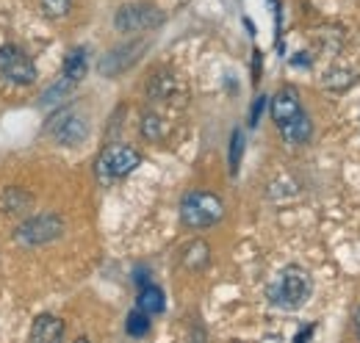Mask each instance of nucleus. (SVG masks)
Here are the masks:
<instances>
[{"mask_svg": "<svg viewBox=\"0 0 360 343\" xmlns=\"http://www.w3.org/2000/svg\"><path fill=\"white\" fill-rule=\"evenodd\" d=\"M314 294V277L302 266H285L269 285V302L277 310H300Z\"/></svg>", "mask_w": 360, "mask_h": 343, "instance_id": "1", "label": "nucleus"}, {"mask_svg": "<svg viewBox=\"0 0 360 343\" xmlns=\"http://www.w3.org/2000/svg\"><path fill=\"white\" fill-rule=\"evenodd\" d=\"M225 216V202L211 191H188L180 200V221L188 230L214 227Z\"/></svg>", "mask_w": 360, "mask_h": 343, "instance_id": "2", "label": "nucleus"}, {"mask_svg": "<svg viewBox=\"0 0 360 343\" xmlns=\"http://www.w3.org/2000/svg\"><path fill=\"white\" fill-rule=\"evenodd\" d=\"M139 164H141V153L136 147H131V144H108L94 161V174L103 186H111V183L128 177Z\"/></svg>", "mask_w": 360, "mask_h": 343, "instance_id": "3", "label": "nucleus"}, {"mask_svg": "<svg viewBox=\"0 0 360 343\" xmlns=\"http://www.w3.org/2000/svg\"><path fill=\"white\" fill-rule=\"evenodd\" d=\"M164 25V11L153 3H128L114 14V28L120 34H144Z\"/></svg>", "mask_w": 360, "mask_h": 343, "instance_id": "4", "label": "nucleus"}, {"mask_svg": "<svg viewBox=\"0 0 360 343\" xmlns=\"http://www.w3.org/2000/svg\"><path fill=\"white\" fill-rule=\"evenodd\" d=\"M47 136L53 141H58L61 147H78L89 136V122L84 114H78L72 108H61L47 119Z\"/></svg>", "mask_w": 360, "mask_h": 343, "instance_id": "5", "label": "nucleus"}, {"mask_svg": "<svg viewBox=\"0 0 360 343\" xmlns=\"http://www.w3.org/2000/svg\"><path fill=\"white\" fill-rule=\"evenodd\" d=\"M61 233H64V221H61V216L58 214H37V216H28V219L17 227L14 238H17L22 247H42V244L56 241Z\"/></svg>", "mask_w": 360, "mask_h": 343, "instance_id": "6", "label": "nucleus"}, {"mask_svg": "<svg viewBox=\"0 0 360 343\" xmlns=\"http://www.w3.org/2000/svg\"><path fill=\"white\" fill-rule=\"evenodd\" d=\"M0 78L14 86H31L37 81V67L20 44L0 47Z\"/></svg>", "mask_w": 360, "mask_h": 343, "instance_id": "7", "label": "nucleus"}, {"mask_svg": "<svg viewBox=\"0 0 360 343\" xmlns=\"http://www.w3.org/2000/svg\"><path fill=\"white\" fill-rule=\"evenodd\" d=\"M141 50H144V44L141 42H131V44H122V47H114V50L100 61V72H103V75H108V78H114V75L125 72L136 58H139V53H141Z\"/></svg>", "mask_w": 360, "mask_h": 343, "instance_id": "8", "label": "nucleus"}, {"mask_svg": "<svg viewBox=\"0 0 360 343\" xmlns=\"http://www.w3.org/2000/svg\"><path fill=\"white\" fill-rule=\"evenodd\" d=\"M271 119H274V125L280 128L283 122H288L291 117H297L300 111H302V103H300V94H297V89H291V86H283L274 97H271Z\"/></svg>", "mask_w": 360, "mask_h": 343, "instance_id": "9", "label": "nucleus"}, {"mask_svg": "<svg viewBox=\"0 0 360 343\" xmlns=\"http://www.w3.org/2000/svg\"><path fill=\"white\" fill-rule=\"evenodd\" d=\"M280 136L288 141V144H308L311 141V136H314V122H311V117L305 114V111H300L297 117H291L288 122H283L280 125Z\"/></svg>", "mask_w": 360, "mask_h": 343, "instance_id": "10", "label": "nucleus"}, {"mask_svg": "<svg viewBox=\"0 0 360 343\" xmlns=\"http://www.w3.org/2000/svg\"><path fill=\"white\" fill-rule=\"evenodd\" d=\"M64 338V321L56 316H39L31 327V341L37 343H53Z\"/></svg>", "mask_w": 360, "mask_h": 343, "instance_id": "11", "label": "nucleus"}, {"mask_svg": "<svg viewBox=\"0 0 360 343\" xmlns=\"http://www.w3.org/2000/svg\"><path fill=\"white\" fill-rule=\"evenodd\" d=\"M164 307H167V297H164V291L158 285H141L139 310H144L147 316H158V313H164Z\"/></svg>", "mask_w": 360, "mask_h": 343, "instance_id": "12", "label": "nucleus"}, {"mask_svg": "<svg viewBox=\"0 0 360 343\" xmlns=\"http://www.w3.org/2000/svg\"><path fill=\"white\" fill-rule=\"evenodd\" d=\"M86 67H89V61H86V50L84 47H75V50H70L67 53V58H64V78L67 81H72V84H78L84 75H86Z\"/></svg>", "mask_w": 360, "mask_h": 343, "instance_id": "13", "label": "nucleus"}, {"mask_svg": "<svg viewBox=\"0 0 360 343\" xmlns=\"http://www.w3.org/2000/svg\"><path fill=\"white\" fill-rule=\"evenodd\" d=\"M208 260H211V250H208L205 241H194V244H188V247L183 250V263H186V268H191V271L205 268Z\"/></svg>", "mask_w": 360, "mask_h": 343, "instance_id": "14", "label": "nucleus"}, {"mask_svg": "<svg viewBox=\"0 0 360 343\" xmlns=\"http://www.w3.org/2000/svg\"><path fill=\"white\" fill-rule=\"evenodd\" d=\"M28 205H31V197L25 191H20V188L3 191V208H6V214H22V211H28Z\"/></svg>", "mask_w": 360, "mask_h": 343, "instance_id": "15", "label": "nucleus"}, {"mask_svg": "<svg viewBox=\"0 0 360 343\" xmlns=\"http://www.w3.org/2000/svg\"><path fill=\"white\" fill-rule=\"evenodd\" d=\"M139 128H141V136H144L147 141H161V138H164V133H167L164 119H161V117H155V114H144Z\"/></svg>", "mask_w": 360, "mask_h": 343, "instance_id": "16", "label": "nucleus"}, {"mask_svg": "<svg viewBox=\"0 0 360 343\" xmlns=\"http://www.w3.org/2000/svg\"><path fill=\"white\" fill-rule=\"evenodd\" d=\"M125 332H128L131 338H144V335L150 332V316L136 307L134 313L128 316V321H125Z\"/></svg>", "mask_w": 360, "mask_h": 343, "instance_id": "17", "label": "nucleus"}, {"mask_svg": "<svg viewBox=\"0 0 360 343\" xmlns=\"http://www.w3.org/2000/svg\"><path fill=\"white\" fill-rule=\"evenodd\" d=\"M72 86H75L72 81H67V78L61 75V78H58V81H56L53 86H50V89H47L45 94H42V100H39V103H42L45 108H50V105H56V103H61V100H64V97L70 94V89H72Z\"/></svg>", "mask_w": 360, "mask_h": 343, "instance_id": "18", "label": "nucleus"}, {"mask_svg": "<svg viewBox=\"0 0 360 343\" xmlns=\"http://www.w3.org/2000/svg\"><path fill=\"white\" fill-rule=\"evenodd\" d=\"M241 155H244V133H241V130H233V136H230V155H227V161H230V174L238 172Z\"/></svg>", "mask_w": 360, "mask_h": 343, "instance_id": "19", "label": "nucleus"}, {"mask_svg": "<svg viewBox=\"0 0 360 343\" xmlns=\"http://www.w3.org/2000/svg\"><path fill=\"white\" fill-rule=\"evenodd\" d=\"M42 11L50 20H61L72 11V0H42Z\"/></svg>", "mask_w": 360, "mask_h": 343, "instance_id": "20", "label": "nucleus"}, {"mask_svg": "<svg viewBox=\"0 0 360 343\" xmlns=\"http://www.w3.org/2000/svg\"><path fill=\"white\" fill-rule=\"evenodd\" d=\"M266 100H269V97H264V94L255 97V103H252V108H250V125H252V128L261 122V114H264V108H266Z\"/></svg>", "mask_w": 360, "mask_h": 343, "instance_id": "21", "label": "nucleus"}, {"mask_svg": "<svg viewBox=\"0 0 360 343\" xmlns=\"http://www.w3.org/2000/svg\"><path fill=\"white\" fill-rule=\"evenodd\" d=\"M311 335H314V327H308V330L297 332V338H294V341H305V338H311Z\"/></svg>", "mask_w": 360, "mask_h": 343, "instance_id": "22", "label": "nucleus"}, {"mask_svg": "<svg viewBox=\"0 0 360 343\" xmlns=\"http://www.w3.org/2000/svg\"><path fill=\"white\" fill-rule=\"evenodd\" d=\"M355 330H358V335H360V307H358V313H355Z\"/></svg>", "mask_w": 360, "mask_h": 343, "instance_id": "23", "label": "nucleus"}]
</instances>
